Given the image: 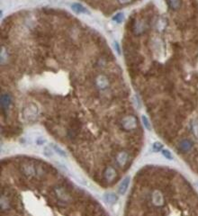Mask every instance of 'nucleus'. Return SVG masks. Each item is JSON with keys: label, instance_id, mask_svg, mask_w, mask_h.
Masks as SVG:
<instances>
[{"label": "nucleus", "instance_id": "14", "mask_svg": "<svg viewBox=\"0 0 198 216\" xmlns=\"http://www.w3.org/2000/svg\"><path fill=\"white\" fill-rule=\"evenodd\" d=\"M45 142H46L45 138H43V137H41V136H39V137H37V138L35 139V143H36L38 146H41V145L45 144Z\"/></svg>", "mask_w": 198, "mask_h": 216}, {"label": "nucleus", "instance_id": "19", "mask_svg": "<svg viewBox=\"0 0 198 216\" xmlns=\"http://www.w3.org/2000/svg\"><path fill=\"white\" fill-rule=\"evenodd\" d=\"M120 1V3H122V4H128V3H130L132 0H119Z\"/></svg>", "mask_w": 198, "mask_h": 216}, {"label": "nucleus", "instance_id": "9", "mask_svg": "<svg viewBox=\"0 0 198 216\" xmlns=\"http://www.w3.org/2000/svg\"><path fill=\"white\" fill-rule=\"evenodd\" d=\"M51 147L53 148V150L56 152V153H58L59 155H60L61 157H64V158H67L68 157V154H67V152L63 149V148H61L60 146H58V145H56V144H54V143H52L51 144Z\"/></svg>", "mask_w": 198, "mask_h": 216}, {"label": "nucleus", "instance_id": "17", "mask_svg": "<svg viewBox=\"0 0 198 216\" xmlns=\"http://www.w3.org/2000/svg\"><path fill=\"white\" fill-rule=\"evenodd\" d=\"M162 144L160 143V142H155L154 144H153V149H154V151H159L161 148H162Z\"/></svg>", "mask_w": 198, "mask_h": 216}, {"label": "nucleus", "instance_id": "7", "mask_svg": "<svg viewBox=\"0 0 198 216\" xmlns=\"http://www.w3.org/2000/svg\"><path fill=\"white\" fill-rule=\"evenodd\" d=\"M71 9L78 14H87V10L85 6H83L82 5L78 4V3H74L71 5Z\"/></svg>", "mask_w": 198, "mask_h": 216}, {"label": "nucleus", "instance_id": "8", "mask_svg": "<svg viewBox=\"0 0 198 216\" xmlns=\"http://www.w3.org/2000/svg\"><path fill=\"white\" fill-rule=\"evenodd\" d=\"M105 178L107 181H113L115 176H116V172L113 168H108L105 172Z\"/></svg>", "mask_w": 198, "mask_h": 216}, {"label": "nucleus", "instance_id": "15", "mask_svg": "<svg viewBox=\"0 0 198 216\" xmlns=\"http://www.w3.org/2000/svg\"><path fill=\"white\" fill-rule=\"evenodd\" d=\"M142 122H143V124H144V126H145L146 128H147L148 130H151L150 123H149V122L148 118L146 117L145 115H142Z\"/></svg>", "mask_w": 198, "mask_h": 216}, {"label": "nucleus", "instance_id": "5", "mask_svg": "<svg viewBox=\"0 0 198 216\" xmlns=\"http://www.w3.org/2000/svg\"><path fill=\"white\" fill-rule=\"evenodd\" d=\"M96 82V86L100 88V89H105L106 87H108V79L106 76H98L95 79Z\"/></svg>", "mask_w": 198, "mask_h": 216}, {"label": "nucleus", "instance_id": "2", "mask_svg": "<svg viewBox=\"0 0 198 216\" xmlns=\"http://www.w3.org/2000/svg\"><path fill=\"white\" fill-rule=\"evenodd\" d=\"M122 125L123 129L127 131H133L138 128V120L134 115H127L125 116L122 121Z\"/></svg>", "mask_w": 198, "mask_h": 216}, {"label": "nucleus", "instance_id": "16", "mask_svg": "<svg viewBox=\"0 0 198 216\" xmlns=\"http://www.w3.org/2000/svg\"><path fill=\"white\" fill-rule=\"evenodd\" d=\"M162 154H163V156H165V157H166L167 159H169V160H172V159H173V156H172V154L170 153V151L168 150V149L162 150Z\"/></svg>", "mask_w": 198, "mask_h": 216}, {"label": "nucleus", "instance_id": "4", "mask_svg": "<svg viewBox=\"0 0 198 216\" xmlns=\"http://www.w3.org/2000/svg\"><path fill=\"white\" fill-rule=\"evenodd\" d=\"M103 198H104L105 202L106 203H109V204H115L118 201V196L115 193H112V192L105 193L103 195Z\"/></svg>", "mask_w": 198, "mask_h": 216}, {"label": "nucleus", "instance_id": "6", "mask_svg": "<svg viewBox=\"0 0 198 216\" xmlns=\"http://www.w3.org/2000/svg\"><path fill=\"white\" fill-rule=\"evenodd\" d=\"M129 184H130V177L129 176H127V177H125L123 180H122V182L121 183V185L119 186L118 187V193L120 194V195H124L125 194V192H126V190L128 189V187H129Z\"/></svg>", "mask_w": 198, "mask_h": 216}, {"label": "nucleus", "instance_id": "12", "mask_svg": "<svg viewBox=\"0 0 198 216\" xmlns=\"http://www.w3.org/2000/svg\"><path fill=\"white\" fill-rule=\"evenodd\" d=\"M43 154L48 157V158H51L53 156V150L52 147H49V146H45L43 148Z\"/></svg>", "mask_w": 198, "mask_h": 216}, {"label": "nucleus", "instance_id": "10", "mask_svg": "<svg viewBox=\"0 0 198 216\" xmlns=\"http://www.w3.org/2000/svg\"><path fill=\"white\" fill-rule=\"evenodd\" d=\"M10 103H11V98H10V96H9L8 94H2V96H1V105H2V106L4 108L8 107L9 105H10Z\"/></svg>", "mask_w": 198, "mask_h": 216}, {"label": "nucleus", "instance_id": "11", "mask_svg": "<svg viewBox=\"0 0 198 216\" xmlns=\"http://www.w3.org/2000/svg\"><path fill=\"white\" fill-rule=\"evenodd\" d=\"M169 6L173 10H177L181 6V0H169Z\"/></svg>", "mask_w": 198, "mask_h": 216}, {"label": "nucleus", "instance_id": "13", "mask_svg": "<svg viewBox=\"0 0 198 216\" xmlns=\"http://www.w3.org/2000/svg\"><path fill=\"white\" fill-rule=\"evenodd\" d=\"M123 19H124V14L122 13H118L113 17V21L116 22L117 24H121L123 21Z\"/></svg>", "mask_w": 198, "mask_h": 216}, {"label": "nucleus", "instance_id": "1", "mask_svg": "<svg viewBox=\"0 0 198 216\" xmlns=\"http://www.w3.org/2000/svg\"><path fill=\"white\" fill-rule=\"evenodd\" d=\"M130 216H198V194L179 174L151 167L138 174Z\"/></svg>", "mask_w": 198, "mask_h": 216}, {"label": "nucleus", "instance_id": "18", "mask_svg": "<svg viewBox=\"0 0 198 216\" xmlns=\"http://www.w3.org/2000/svg\"><path fill=\"white\" fill-rule=\"evenodd\" d=\"M115 50L117 51V52H118L119 54H121V50H120V47H119V44L115 41Z\"/></svg>", "mask_w": 198, "mask_h": 216}, {"label": "nucleus", "instance_id": "3", "mask_svg": "<svg viewBox=\"0 0 198 216\" xmlns=\"http://www.w3.org/2000/svg\"><path fill=\"white\" fill-rule=\"evenodd\" d=\"M38 108L34 105H29L24 109V117L27 121H33L38 115Z\"/></svg>", "mask_w": 198, "mask_h": 216}]
</instances>
